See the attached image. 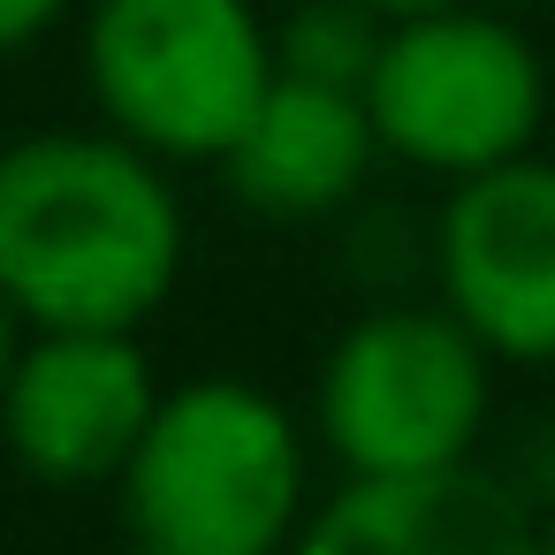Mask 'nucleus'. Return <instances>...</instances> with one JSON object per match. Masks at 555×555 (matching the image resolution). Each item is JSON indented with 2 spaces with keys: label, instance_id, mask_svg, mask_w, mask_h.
Returning <instances> with one entry per match:
<instances>
[{
  "label": "nucleus",
  "instance_id": "1",
  "mask_svg": "<svg viewBox=\"0 0 555 555\" xmlns=\"http://www.w3.org/2000/svg\"><path fill=\"white\" fill-rule=\"evenodd\" d=\"M183 274L168 160L122 130L0 145V297L24 327H145Z\"/></svg>",
  "mask_w": 555,
  "mask_h": 555
},
{
  "label": "nucleus",
  "instance_id": "2",
  "mask_svg": "<svg viewBox=\"0 0 555 555\" xmlns=\"http://www.w3.org/2000/svg\"><path fill=\"white\" fill-rule=\"evenodd\" d=\"M115 487L153 555H274L305 532V434L251 380H183L160 388Z\"/></svg>",
  "mask_w": 555,
  "mask_h": 555
},
{
  "label": "nucleus",
  "instance_id": "3",
  "mask_svg": "<svg viewBox=\"0 0 555 555\" xmlns=\"http://www.w3.org/2000/svg\"><path fill=\"white\" fill-rule=\"evenodd\" d=\"M274 31L251 0H92L85 77L130 145L221 160L274 85Z\"/></svg>",
  "mask_w": 555,
  "mask_h": 555
},
{
  "label": "nucleus",
  "instance_id": "4",
  "mask_svg": "<svg viewBox=\"0 0 555 555\" xmlns=\"http://www.w3.org/2000/svg\"><path fill=\"white\" fill-rule=\"evenodd\" d=\"M365 115L380 153L456 183L532 153L547 122V62L509 16L441 0L418 16H388L365 69Z\"/></svg>",
  "mask_w": 555,
  "mask_h": 555
},
{
  "label": "nucleus",
  "instance_id": "5",
  "mask_svg": "<svg viewBox=\"0 0 555 555\" xmlns=\"http://www.w3.org/2000/svg\"><path fill=\"white\" fill-rule=\"evenodd\" d=\"M494 350L449 305H380L335 335L312 426L343 472H426L479 456Z\"/></svg>",
  "mask_w": 555,
  "mask_h": 555
},
{
  "label": "nucleus",
  "instance_id": "6",
  "mask_svg": "<svg viewBox=\"0 0 555 555\" xmlns=\"http://www.w3.org/2000/svg\"><path fill=\"white\" fill-rule=\"evenodd\" d=\"M441 305L494 365H555V160H494L456 176L434 221Z\"/></svg>",
  "mask_w": 555,
  "mask_h": 555
},
{
  "label": "nucleus",
  "instance_id": "7",
  "mask_svg": "<svg viewBox=\"0 0 555 555\" xmlns=\"http://www.w3.org/2000/svg\"><path fill=\"white\" fill-rule=\"evenodd\" d=\"M160 403L138 327H31L0 380V441L39 487L122 479L145 418Z\"/></svg>",
  "mask_w": 555,
  "mask_h": 555
},
{
  "label": "nucleus",
  "instance_id": "8",
  "mask_svg": "<svg viewBox=\"0 0 555 555\" xmlns=\"http://www.w3.org/2000/svg\"><path fill=\"white\" fill-rule=\"evenodd\" d=\"M297 540L312 555H509L532 547L540 525L525 487L464 456L426 472H350Z\"/></svg>",
  "mask_w": 555,
  "mask_h": 555
},
{
  "label": "nucleus",
  "instance_id": "9",
  "mask_svg": "<svg viewBox=\"0 0 555 555\" xmlns=\"http://www.w3.org/2000/svg\"><path fill=\"white\" fill-rule=\"evenodd\" d=\"M373 160H380V130L365 115V92L274 69L267 100L221 153V176L267 221H320L365 191Z\"/></svg>",
  "mask_w": 555,
  "mask_h": 555
},
{
  "label": "nucleus",
  "instance_id": "10",
  "mask_svg": "<svg viewBox=\"0 0 555 555\" xmlns=\"http://www.w3.org/2000/svg\"><path fill=\"white\" fill-rule=\"evenodd\" d=\"M388 16L365 9V0H305V9L274 31V62L289 77H320V85H350L365 92V69L380 54Z\"/></svg>",
  "mask_w": 555,
  "mask_h": 555
},
{
  "label": "nucleus",
  "instance_id": "11",
  "mask_svg": "<svg viewBox=\"0 0 555 555\" xmlns=\"http://www.w3.org/2000/svg\"><path fill=\"white\" fill-rule=\"evenodd\" d=\"M69 9H77V0H0V54H16V47L47 39Z\"/></svg>",
  "mask_w": 555,
  "mask_h": 555
},
{
  "label": "nucleus",
  "instance_id": "12",
  "mask_svg": "<svg viewBox=\"0 0 555 555\" xmlns=\"http://www.w3.org/2000/svg\"><path fill=\"white\" fill-rule=\"evenodd\" d=\"M24 320H16V305L0 297V380H9V365H16V350H24V335H16Z\"/></svg>",
  "mask_w": 555,
  "mask_h": 555
},
{
  "label": "nucleus",
  "instance_id": "13",
  "mask_svg": "<svg viewBox=\"0 0 555 555\" xmlns=\"http://www.w3.org/2000/svg\"><path fill=\"white\" fill-rule=\"evenodd\" d=\"M365 9H380V16H418V9H441V0H365Z\"/></svg>",
  "mask_w": 555,
  "mask_h": 555
}]
</instances>
